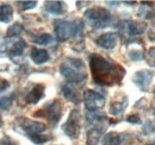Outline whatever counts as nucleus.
Instances as JSON below:
<instances>
[{"label": "nucleus", "instance_id": "obj_11", "mask_svg": "<svg viewBox=\"0 0 155 145\" xmlns=\"http://www.w3.org/2000/svg\"><path fill=\"white\" fill-rule=\"evenodd\" d=\"M122 29L130 37H135L144 34V31L147 30V24L146 23H142V21H135V20H133V21L125 23Z\"/></svg>", "mask_w": 155, "mask_h": 145}, {"label": "nucleus", "instance_id": "obj_32", "mask_svg": "<svg viewBox=\"0 0 155 145\" xmlns=\"http://www.w3.org/2000/svg\"><path fill=\"white\" fill-rule=\"evenodd\" d=\"M2 125V119H1V115H0V126Z\"/></svg>", "mask_w": 155, "mask_h": 145}, {"label": "nucleus", "instance_id": "obj_12", "mask_svg": "<svg viewBox=\"0 0 155 145\" xmlns=\"http://www.w3.org/2000/svg\"><path fill=\"white\" fill-rule=\"evenodd\" d=\"M105 120H103V121H105ZM100 123L101 121L97 123L91 130H88V132H87V142H86L87 145H98L100 138L103 137V134L105 132V126L100 125Z\"/></svg>", "mask_w": 155, "mask_h": 145}, {"label": "nucleus", "instance_id": "obj_4", "mask_svg": "<svg viewBox=\"0 0 155 145\" xmlns=\"http://www.w3.org/2000/svg\"><path fill=\"white\" fill-rule=\"evenodd\" d=\"M16 126L18 127V130H20L24 134H26L29 137L37 136V134H41L45 131V125L43 123L34 121V120H30L28 118H18Z\"/></svg>", "mask_w": 155, "mask_h": 145}, {"label": "nucleus", "instance_id": "obj_16", "mask_svg": "<svg viewBox=\"0 0 155 145\" xmlns=\"http://www.w3.org/2000/svg\"><path fill=\"white\" fill-rule=\"evenodd\" d=\"M125 133H118V132H110L104 136L101 145H122L123 140L125 139Z\"/></svg>", "mask_w": 155, "mask_h": 145}, {"label": "nucleus", "instance_id": "obj_28", "mask_svg": "<svg viewBox=\"0 0 155 145\" xmlns=\"http://www.w3.org/2000/svg\"><path fill=\"white\" fill-rule=\"evenodd\" d=\"M147 61L148 63L155 68V47H152L149 50H148V54H147Z\"/></svg>", "mask_w": 155, "mask_h": 145}, {"label": "nucleus", "instance_id": "obj_5", "mask_svg": "<svg viewBox=\"0 0 155 145\" xmlns=\"http://www.w3.org/2000/svg\"><path fill=\"white\" fill-rule=\"evenodd\" d=\"M85 17L88 19V20H91V21H94L96 25H97V27H105L112 20L110 12L107 10L103 8V7H92V8H88L85 12Z\"/></svg>", "mask_w": 155, "mask_h": 145}, {"label": "nucleus", "instance_id": "obj_27", "mask_svg": "<svg viewBox=\"0 0 155 145\" xmlns=\"http://www.w3.org/2000/svg\"><path fill=\"white\" fill-rule=\"evenodd\" d=\"M155 131L154 128V125H153V123L152 121H146V124L143 125V128H142V132H143V134H146V136H149V134H152L153 132Z\"/></svg>", "mask_w": 155, "mask_h": 145}, {"label": "nucleus", "instance_id": "obj_3", "mask_svg": "<svg viewBox=\"0 0 155 145\" xmlns=\"http://www.w3.org/2000/svg\"><path fill=\"white\" fill-rule=\"evenodd\" d=\"M55 35L58 42H66L72 37L79 36L84 30V23L80 19L75 20H56Z\"/></svg>", "mask_w": 155, "mask_h": 145}, {"label": "nucleus", "instance_id": "obj_22", "mask_svg": "<svg viewBox=\"0 0 155 145\" xmlns=\"http://www.w3.org/2000/svg\"><path fill=\"white\" fill-rule=\"evenodd\" d=\"M23 30H24L23 26L18 23H16L7 30V37H18V35L23 32Z\"/></svg>", "mask_w": 155, "mask_h": 145}, {"label": "nucleus", "instance_id": "obj_17", "mask_svg": "<svg viewBox=\"0 0 155 145\" xmlns=\"http://www.w3.org/2000/svg\"><path fill=\"white\" fill-rule=\"evenodd\" d=\"M45 10L51 14L60 16L66 12L67 7H66V4L62 1H45Z\"/></svg>", "mask_w": 155, "mask_h": 145}, {"label": "nucleus", "instance_id": "obj_10", "mask_svg": "<svg viewBox=\"0 0 155 145\" xmlns=\"http://www.w3.org/2000/svg\"><path fill=\"white\" fill-rule=\"evenodd\" d=\"M118 39L119 36L116 32H106V34H103L97 38V44L103 48V49H106V50H110V49H114L118 43Z\"/></svg>", "mask_w": 155, "mask_h": 145}, {"label": "nucleus", "instance_id": "obj_2", "mask_svg": "<svg viewBox=\"0 0 155 145\" xmlns=\"http://www.w3.org/2000/svg\"><path fill=\"white\" fill-rule=\"evenodd\" d=\"M60 72L72 85L84 83L87 79L85 64L81 60H78V58H66V61L60 67Z\"/></svg>", "mask_w": 155, "mask_h": 145}, {"label": "nucleus", "instance_id": "obj_8", "mask_svg": "<svg viewBox=\"0 0 155 145\" xmlns=\"http://www.w3.org/2000/svg\"><path fill=\"white\" fill-rule=\"evenodd\" d=\"M84 101L85 106L88 109V112H97L105 105V98L96 91L87 89L84 93Z\"/></svg>", "mask_w": 155, "mask_h": 145}, {"label": "nucleus", "instance_id": "obj_21", "mask_svg": "<svg viewBox=\"0 0 155 145\" xmlns=\"http://www.w3.org/2000/svg\"><path fill=\"white\" fill-rule=\"evenodd\" d=\"M34 43L38 44V45H49L51 43H54V38L49 34H41L37 36L32 37Z\"/></svg>", "mask_w": 155, "mask_h": 145}, {"label": "nucleus", "instance_id": "obj_33", "mask_svg": "<svg viewBox=\"0 0 155 145\" xmlns=\"http://www.w3.org/2000/svg\"><path fill=\"white\" fill-rule=\"evenodd\" d=\"M148 145H155V143H152V144H148Z\"/></svg>", "mask_w": 155, "mask_h": 145}, {"label": "nucleus", "instance_id": "obj_20", "mask_svg": "<svg viewBox=\"0 0 155 145\" xmlns=\"http://www.w3.org/2000/svg\"><path fill=\"white\" fill-rule=\"evenodd\" d=\"M138 16L144 19H153L155 17V11L152 8L150 5H147L146 2H142V5L138 8Z\"/></svg>", "mask_w": 155, "mask_h": 145}, {"label": "nucleus", "instance_id": "obj_24", "mask_svg": "<svg viewBox=\"0 0 155 145\" xmlns=\"http://www.w3.org/2000/svg\"><path fill=\"white\" fill-rule=\"evenodd\" d=\"M16 4L19 6L21 10H24V11L30 10V8H35L36 5H37L36 1H17Z\"/></svg>", "mask_w": 155, "mask_h": 145}, {"label": "nucleus", "instance_id": "obj_34", "mask_svg": "<svg viewBox=\"0 0 155 145\" xmlns=\"http://www.w3.org/2000/svg\"><path fill=\"white\" fill-rule=\"evenodd\" d=\"M154 115H155V111H154Z\"/></svg>", "mask_w": 155, "mask_h": 145}, {"label": "nucleus", "instance_id": "obj_9", "mask_svg": "<svg viewBox=\"0 0 155 145\" xmlns=\"http://www.w3.org/2000/svg\"><path fill=\"white\" fill-rule=\"evenodd\" d=\"M154 77V72L150 70H138L134 74L133 76V82L135 83L136 86L143 92H147V89L149 88V86L152 85Z\"/></svg>", "mask_w": 155, "mask_h": 145}, {"label": "nucleus", "instance_id": "obj_29", "mask_svg": "<svg viewBox=\"0 0 155 145\" xmlns=\"http://www.w3.org/2000/svg\"><path fill=\"white\" fill-rule=\"evenodd\" d=\"M127 121L130 123V124H134V125H137V124H141V119H140V115L138 114H131L127 118Z\"/></svg>", "mask_w": 155, "mask_h": 145}, {"label": "nucleus", "instance_id": "obj_6", "mask_svg": "<svg viewBox=\"0 0 155 145\" xmlns=\"http://www.w3.org/2000/svg\"><path fill=\"white\" fill-rule=\"evenodd\" d=\"M80 119H81L80 111L79 109H73L71 112L67 121L62 126L63 132L71 139H77L79 134H80Z\"/></svg>", "mask_w": 155, "mask_h": 145}, {"label": "nucleus", "instance_id": "obj_13", "mask_svg": "<svg viewBox=\"0 0 155 145\" xmlns=\"http://www.w3.org/2000/svg\"><path fill=\"white\" fill-rule=\"evenodd\" d=\"M43 96H44V86L37 83L28 92V94L25 95V101L30 105H36Z\"/></svg>", "mask_w": 155, "mask_h": 145}, {"label": "nucleus", "instance_id": "obj_25", "mask_svg": "<svg viewBox=\"0 0 155 145\" xmlns=\"http://www.w3.org/2000/svg\"><path fill=\"white\" fill-rule=\"evenodd\" d=\"M129 58L131 60V61H142L143 58H144V56H143V53L141 51V50H130L129 51Z\"/></svg>", "mask_w": 155, "mask_h": 145}, {"label": "nucleus", "instance_id": "obj_1", "mask_svg": "<svg viewBox=\"0 0 155 145\" xmlns=\"http://www.w3.org/2000/svg\"><path fill=\"white\" fill-rule=\"evenodd\" d=\"M90 68L93 81L100 86H114L120 83L125 75V69L122 66L98 54L90 56Z\"/></svg>", "mask_w": 155, "mask_h": 145}, {"label": "nucleus", "instance_id": "obj_31", "mask_svg": "<svg viewBox=\"0 0 155 145\" xmlns=\"http://www.w3.org/2000/svg\"><path fill=\"white\" fill-rule=\"evenodd\" d=\"M8 87H10V82H8L7 80H2V79H0V93L4 91H6Z\"/></svg>", "mask_w": 155, "mask_h": 145}, {"label": "nucleus", "instance_id": "obj_7", "mask_svg": "<svg viewBox=\"0 0 155 145\" xmlns=\"http://www.w3.org/2000/svg\"><path fill=\"white\" fill-rule=\"evenodd\" d=\"M35 115H43L45 117L51 124H58L62 117V104L60 100H53L48 105H45L44 108H42L41 113H36Z\"/></svg>", "mask_w": 155, "mask_h": 145}, {"label": "nucleus", "instance_id": "obj_19", "mask_svg": "<svg viewBox=\"0 0 155 145\" xmlns=\"http://www.w3.org/2000/svg\"><path fill=\"white\" fill-rule=\"evenodd\" d=\"M127 106H128V99L125 98L124 100H119V101H115V102H112L111 104V106H110V109H109V112H110V114L111 115H119V114H122L125 108H127Z\"/></svg>", "mask_w": 155, "mask_h": 145}, {"label": "nucleus", "instance_id": "obj_30", "mask_svg": "<svg viewBox=\"0 0 155 145\" xmlns=\"http://www.w3.org/2000/svg\"><path fill=\"white\" fill-rule=\"evenodd\" d=\"M0 145H17L8 136H4L1 139H0Z\"/></svg>", "mask_w": 155, "mask_h": 145}, {"label": "nucleus", "instance_id": "obj_26", "mask_svg": "<svg viewBox=\"0 0 155 145\" xmlns=\"http://www.w3.org/2000/svg\"><path fill=\"white\" fill-rule=\"evenodd\" d=\"M51 138L50 137H42L41 134H37V136H34V137H30V140L34 142L35 144H44L47 142H49Z\"/></svg>", "mask_w": 155, "mask_h": 145}, {"label": "nucleus", "instance_id": "obj_15", "mask_svg": "<svg viewBox=\"0 0 155 145\" xmlns=\"http://www.w3.org/2000/svg\"><path fill=\"white\" fill-rule=\"evenodd\" d=\"M30 58L35 64H43L49 61L50 56L48 54L47 50L44 49H38V48H32L30 53Z\"/></svg>", "mask_w": 155, "mask_h": 145}, {"label": "nucleus", "instance_id": "obj_18", "mask_svg": "<svg viewBox=\"0 0 155 145\" xmlns=\"http://www.w3.org/2000/svg\"><path fill=\"white\" fill-rule=\"evenodd\" d=\"M13 19V8L8 4L0 5V23H11Z\"/></svg>", "mask_w": 155, "mask_h": 145}, {"label": "nucleus", "instance_id": "obj_23", "mask_svg": "<svg viewBox=\"0 0 155 145\" xmlns=\"http://www.w3.org/2000/svg\"><path fill=\"white\" fill-rule=\"evenodd\" d=\"M12 101H13V95L1 98L0 99V109H8L12 105Z\"/></svg>", "mask_w": 155, "mask_h": 145}, {"label": "nucleus", "instance_id": "obj_14", "mask_svg": "<svg viewBox=\"0 0 155 145\" xmlns=\"http://www.w3.org/2000/svg\"><path fill=\"white\" fill-rule=\"evenodd\" d=\"M61 92L63 94V96L68 100V101H72V102H75L79 104L81 101V98H80V94L79 92L75 89V87L72 85V83H66L61 87Z\"/></svg>", "mask_w": 155, "mask_h": 145}]
</instances>
